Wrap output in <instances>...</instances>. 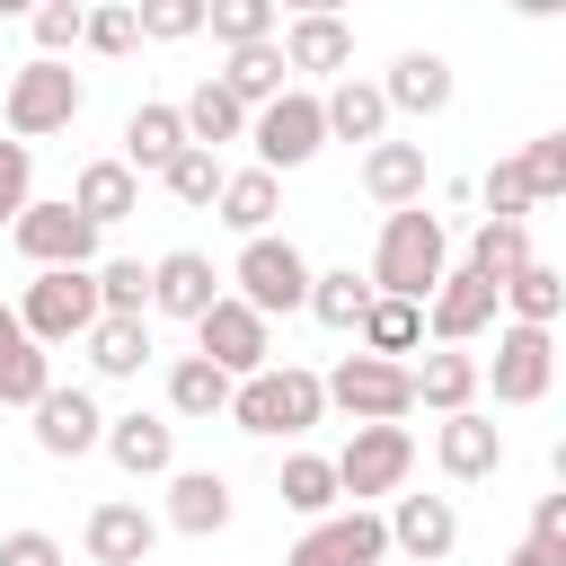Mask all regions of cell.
Listing matches in <instances>:
<instances>
[{
    "mask_svg": "<svg viewBox=\"0 0 566 566\" xmlns=\"http://www.w3.org/2000/svg\"><path fill=\"white\" fill-rule=\"evenodd\" d=\"M27 186H35V150H27V142H0V221H18V212L35 203Z\"/></svg>",
    "mask_w": 566,
    "mask_h": 566,
    "instance_id": "f6af8a7d",
    "label": "cell"
},
{
    "mask_svg": "<svg viewBox=\"0 0 566 566\" xmlns=\"http://www.w3.org/2000/svg\"><path fill=\"white\" fill-rule=\"evenodd\" d=\"M71 212H80L88 230H106V221L142 212V177H133L124 159H88V168H80V186H71Z\"/></svg>",
    "mask_w": 566,
    "mask_h": 566,
    "instance_id": "44dd1931",
    "label": "cell"
},
{
    "mask_svg": "<svg viewBox=\"0 0 566 566\" xmlns=\"http://www.w3.org/2000/svg\"><path fill=\"white\" fill-rule=\"evenodd\" d=\"M274 495H283L292 513L327 522V513H336V469H327L318 451H292V460H283V478H274Z\"/></svg>",
    "mask_w": 566,
    "mask_h": 566,
    "instance_id": "d590c367",
    "label": "cell"
},
{
    "mask_svg": "<svg viewBox=\"0 0 566 566\" xmlns=\"http://www.w3.org/2000/svg\"><path fill=\"white\" fill-rule=\"evenodd\" d=\"M354 336H363V354L398 363V354H416V345H424V310H416V301H380V292H371V310H363V327H354Z\"/></svg>",
    "mask_w": 566,
    "mask_h": 566,
    "instance_id": "f546056e",
    "label": "cell"
},
{
    "mask_svg": "<svg viewBox=\"0 0 566 566\" xmlns=\"http://www.w3.org/2000/svg\"><path fill=\"white\" fill-rule=\"evenodd\" d=\"M221 88H230L239 106H274V97H283V44H239L230 71H221Z\"/></svg>",
    "mask_w": 566,
    "mask_h": 566,
    "instance_id": "836d02e7",
    "label": "cell"
},
{
    "mask_svg": "<svg viewBox=\"0 0 566 566\" xmlns=\"http://www.w3.org/2000/svg\"><path fill=\"white\" fill-rule=\"evenodd\" d=\"M327 407H345L354 424H398L407 407H416V389H407V363H380V354H345L327 380Z\"/></svg>",
    "mask_w": 566,
    "mask_h": 566,
    "instance_id": "52a82bcc",
    "label": "cell"
},
{
    "mask_svg": "<svg viewBox=\"0 0 566 566\" xmlns=\"http://www.w3.org/2000/svg\"><path fill=\"white\" fill-rule=\"evenodd\" d=\"M9 230H18V256H27L35 274H62V265H88V256H97V230H88L71 203H27Z\"/></svg>",
    "mask_w": 566,
    "mask_h": 566,
    "instance_id": "30bf717a",
    "label": "cell"
},
{
    "mask_svg": "<svg viewBox=\"0 0 566 566\" xmlns=\"http://www.w3.org/2000/svg\"><path fill=\"white\" fill-rule=\"evenodd\" d=\"M106 451H115V469H133V478H159L168 460H177V424L168 416H106Z\"/></svg>",
    "mask_w": 566,
    "mask_h": 566,
    "instance_id": "7402d4cb",
    "label": "cell"
},
{
    "mask_svg": "<svg viewBox=\"0 0 566 566\" xmlns=\"http://www.w3.org/2000/svg\"><path fill=\"white\" fill-rule=\"evenodd\" d=\"M80 18H88L80 0H44V9H35V44H44V62H62V44H80Z\"/></svg>",
    "mask_w": 566,
    "mask_h": 566,
    "instance_id": "7dc6e473",
    "label": "cell"
},
{
    "mask_svg": "<svg viewBox=\"0 0 566 566\" xmlns=\"http://www.w3.org/2000/svg\"><path fill=\"white\" fill-rule=\"evenodd\" d=\"M531 539L566 548V495H539V513H531Z\"/></svg>",
    "mask_w": 566,
    "mask_h": 566,
    "instance_id": "681fc988",
    "label": "cell"
},
{
    "mask_svg": "<svg viewBox=\"0 0 566 566\" xmlns=\"http://www.w3.org/2000/svg\"><path fill=\"white\" fill-rule=\"evenodd\" d=\"M548 380H557L548 327H504V336H495V398H504V407H531V398H548Z\"/></svg>",
    "mask_w": 566,
    "mask_h": 566,
    "instance_id": "7c38bea8",
    "label": "cell"
},
{
    "mask_svg": "<svg viewBox=\"0 0 566 566\" xmlns=\"http://www.w3.org/2000/svg\"><path fill=\"white\" fill-rule=\"evenodd\" d=\"M203 27H212L230 53H239V44H274V9H265V0H212Z\"/></svg>",
    "mask_w": 566,
    "mask_h": 566,
    "instance_id": "ab89813d",
    "label": "cell"
},
{
    "mask_svg": "<svg viewBox=\"0 0 566 566\" xmlns=\"http://www.w3.org/2000/svg\"><path fill=\"white\" fill-rule=\"evenodd\" d=\"M513 265H531V221H478V239H469V274L504 283Z\"/></svg>",
    "mask_w": 566,
    "mask_h": 566,
    "instance_id": "8d00e7d4",
    "label": "cell"
},
{
    "mask_svg": "<svg viewBox=\"0 0 566 566\" xmlns=\"http://www.w3.org/2000/svg\"><path fill=\"white\" fill-rule=\"evenodd\" d=\"M301 310H318L327 327H363V310H371V283L354 274V265H336V274H310V301Z\"/></svg>",
    "mask_w": 566,
    "mask_h": 566,
    "instance_id": "f35d334b",
    "label": "cell"
},
{
    "mask_svg": "<svg viewBox=\"0 0 566 566\" xmlns=\"http://www.w3.org/2000/svg\"><path fill=\"white\" fill-rule=\"evenodd\" d=\"M504 566H566V548H548V539H522Z\"/></svg>",
    "mask_w": 566,
    "mask_h": 566,
    "instance_id": "f907efd6",
    "label": "cell"
},
{
    "mask_svg": "<svg viewBox=\"0 0 566 566\" xmlns=\"http://www.w3.org/2000/svg\"><path fill=\"white\" fill-rule=\"evenodd\" d=\"M389 557V531H380V513H327V522H310L301 531V548L283 557V566H380Z\"/></svg>",
    "mask_w": 566,
    "mask_h": 566,
    "instance_id": "8fae6325",
    "label": "cell"
},
{
    "mask_svg": "<svg viewBox=\"0 0 566 566\" xmlns=\"http://www.w3.org/2000/svg\"><path fill=\"white\" fill-rule=\"evenodd\" d=\"M495 301H504V292H495L486 274H469V265H460V274H442V283H433V301H424V327H433L442 345H469V336L495 318Z\"/></svg>",
    "mask_w": 566,
    "mask_h": 566,
    "instance_id": "4fadbf2b",
    "label": "cell"
},
{
    "mask_svg": "<svg viewBox=\"0 0 566 566\" xmlns=\"http://www.w3.org/2000/svg\"><path fill=\"white\" fill-rule=\"evenodd\" d=\"M230 389H239V380L212 371L203 354H186V363L168 371V407H177V416H230Z\"/></svg>",
    "mask_w": 566,
    "mask_h": 566,
    "instance_id": "e575fe53",
    "label": "cell"
},
{
    "mask_svg": "<svg viewBox=\"0 0 566 566\" xmlns=\"http://www.w3.org/2000/svg\"><path fill=\"white\" fill-rule=\"evenodd\" d=\"M380 106L442 115V106H451V62H442V53H398V62H389V80H380Z\"/></svg>",
    "mask_w": 566,
    "mask_h": 566,
    "instance_id": "603a6c76",
    "label": "cell"
},
{
    "mask_svg": "<svg viewBox=\"0 0 566 566\" xmlns=\"http://www.w3.org/2000/svg\"><path fill=\"white\" fill-rule=\"evenodd\" d=\"M195 345H203V363H212V371H230V380H248V371H265V363H274L265 318H256L248 301H230V292L195 318Z\"/></svg>",
    "mask_w": 566,
    "mask_h": 566,
    "instance_id": "9c48e42d",
    "label": "cell"
},
{
    "mask_svg": "<svg viewBox=\"0 0 566 566\" xmlns=\"http://www.w3.org/2000/svg\"><path fill=\"white\" fill-rule=\"evenodd\" d=\"M150 539H159V522H150L142 504H97V513H88V557H97V566H142Z\"/></svg>",
    "mask_w": 566,
    "mask_h": 566,
    "instance_id": "d4e9b609",
    "label": "cell"
},
{
    "mask_svg": "<svg viewBox=\"0 0 566 566\" xmlns=\"http://www.w3.org/2000/svg\"><path fill=\"white\" fill-rule=\"evenodd\" d=\"M18 327H27L35 345H71V336H88V327H97V274H88V265L35 274V283H27V310H18Z\"/></svg>",
    "mask_w": 566,
    "mask_h": 566,
    "instance_id": "8992f818",
    "label": "cell"
},
{
    "mask_svg": "<svg viewBox=\"0 0 566 566\" xmlns=\"http://www.w3.org/2000/svg\"><path fill=\"white\" fill-rule=\"evenodd\" d=\"M133 27H142V35H159V44H177V35H195V27H203V0H142V9H133Z\"/></svg>",
    "mask_w": 566,
    "mask_h": 566,
    "instance_id": "7bdbcfd3",
    "label": "cell"
},
{
    "mask_svg": "<svg viewBox=\"0 0 566 566\" xmlns=\"http://www.w3.org/2000/svg\"><path fill=\"white\" fill-rule=\"evenodd\" d=\"M318 115H327L336 142H380V133H389V106H380L371 80H336V88L318 97Z\"/></svg>",
    "mask_w": 566,
    "mask_h": 566,
    "instance_id": "83f0119b",
    "label": "cell"
},
{
    "mask_svg": "<svg viewBox=\"0 0 566 566\" xmlns=\"http://www.w3.org/2000/svg\"><path fill=\"white\" fill-rule=\"evenodd\" d=\"M80 44H88V53H133L142 27H133V9H88V18H80Z\"/></svg>",
    "mask_w": 566,
    "mask_h": 566,
    "instance_id": "bcb514c9",
    "label": "cell"
},
{
    "mask_svg": "<svg viewBox=\"0 0 566 566\" xmlns=\"http://www.w3.org/2000/svg\"><path fill=\"white\" fill-rule=\"evenodd\" d=\"M35 442H44L53 460H80V451H97V442H106V416H97V398H88V389H44V398H35Z\"/></svg>",
    "mask_w": 566,
    "mask_h": 566,
    "instance_id": "5bb4252c",
    "label": "cell"
},
{
    "mask_svg": "<svg viewBox=\"0 0 566 566\" xmlns=\"http://www.w3.org/2000/svg\"><path fill=\"white\" fill-rule=\"evenodd\" d=\"M248 142H256V168L274 177V168H301V159H318V142H327V115H318V97H310V88H283L274 106H256V115H248Z\"/></svg>",
    "mask_w": 566,
    "mask_h": 566,
    "instance_id": "ba28073f",
    "label": "cell"
},
{
    "mask_svg": "<svg viewBox=\"0 0 566 566\" xmlns=\"http://www.w3.org/2000/svg\"><path fill=\"white\" fill-rule=\"evenodd\" d=\"M336 469V495H398L407 486V469H416V433L407 424H354V442L327 460Z\"/></svg>",
    "mask_w": 566,
    "mask_h": 566,
    "instance_id": "277c9868",
    "label": "cell"
},
{
    "mask_svg": "<svg viewBox=\"0 0 566 566\" xmlns=\"http://www.w3.org/2000/svg\"><path fill=\"white\" fill-rule=\"evenodd\" d=\"M363 195L389 203V212L424 203V150H416V142H371V150H363Z\"/></svg>",
    "mask_w": 566,
    "mask_h": 566,
    "instance_id": "ffe728a7",
    "label": "cell"
},
{
    "mask_svg": "<svg viewBox=\"0 0 566 566\" xmlns=\"http://www.w3.org/2000/svg\"><path fill=\"white\" fill-rule=\"evenodd\" d=\"M212 301H221V274H212V256L177 248V256H159V265H150V310H168V318H203Z\"/></svg>",
    "mask_w": 566,
    "mask_h": 566,
    "instance_id": "2e32d148",
    "label": "cell"
},
{
    "mask_svg": "<svg viewBox=\"0 0 566 566\" xmlns=\"http://www.w3.org/2000/svg\"><path fill=\"white\" fill-rule=\"evenodd\" d=\"M177 124H186V150H221V142H239V133H248V106H239L221 80H203V88L177 106Z\"/></svg>",
    "mask_w": 566,
    "mask_h": 566,
    "instance_id": "484cf974",
    "label": "cell"
},
{
    "mask_svg": "<svg viewBox=\"0 0 566 566\" xmlns=\"http://www.w3.org/2000/svg\"><path fill=\"white\" fill-rule=\"evenodd\" d=\"M88 363H97L106 380H133V371L150 363V318H97V327H88Z\"/></svg>",
    "mask_w": 566,
    "mask_h": 566,
    "instance_id": "d6a6232c",
    "label": "cell"
},
{
    "mask_svg": "<svg viewBox=\"0 0 566 566\" xmlns=\"http://www.w3.org/2000/svg\"><path fill=\"white\" fill-rule=\"evenodd\" d=\"M177 150H186V124H177V106H133V115H124V168H133V177H142V168L159 177Z\"/></svg>",
    "mask_w": 566,
    "mask_h": 566,
    "instance_id": "4316f807",
    "label": "cell"
},
{
    "mask_svg": "<svg viewBox=\"0 0 566 566\" xmlns=\"http://www.w3.org/2000/svg\"><path fill=\"white\" fill-rule=\"evenodd\" d=\"M433 460L469 486V478H495L504 469V433L478 416V407H460V416H442V433H433Z\"/></svg>",
    "mask_w": 566,
    "mask_h": 566,
    "instance_id": "e0dca14e",
    "label": "cell"
},
{
    "mask_svg": "<svg viewBox=\"0 0 566 566\" xmlns=\"http://www.w3.org/2000/svg\"><path fill=\"white\" fill-rule=\"evenodd\" d=\"M88 274H97V318H142V310H150V265L106 256V265H88Z\"/></svg>",
    "mask_w": 566,
    "mask_h": 566,
    "instance_id": "74e56055",
    "label": "cell"
},
{
    "mask_svg": "<svg viewBox=\"0 0 566 566\" xmlns=\"http://www.w3.org/2000/svg\"><path fill=\"white\" fill-rule=\"evenodd\" d=\"M354 62V27L327 18V9H301L283 27V71H345Z\"/></svg>",
    "mask_w": 566,
    "mask_h": 566,
    "instance_id": "d6986e66",
    "label": "cell"
},
{
    "mask_svg": "<svg viewBox=\"0 0 566 566\" xmlns=\"http://www.w3.org/2000/svg\"><path fill=\"white\" fill-rule=\"evenodd\" d=\"M318 416H327V389L301 363H265V371H248L230 389V424L239 433H310Z\"/></svg>",
    "mask_w": 566,
    "mask_h": 566,
    "instance_id": "7a4b0ae2",
    "label": "cell"
},
{
    "mask_svg": "<svg viewBox=\"0 0 566 566\" xmlns=\"http://www.w3.org/2000/svg\"><path fill=\"white\" fill-rule=\"evenodd\" d=\"M407 389H416V407H442V416H460V407L478 398V363H469V354H424V363L407 371Z\"/></svg>",
    "mask_w": 566,
    "mask_h": 566,
    "instance_id": "4dcf8cb0",
    "label": "cell"
},
{
    "mask_svg": "<svg viewBox=\"0 0 566 566\" xmlns=\"http://www.w3.org/2000/svg\"><path fill=\"white\" fill-rule=\"evenodd\" d=\"M230 283H239L230 301H248L256 318L301 310V301H310V256H301L292 239H274V230H265V239H248V248H239V274H230Z\"/></svg>",
    "mask_w": 566,
    "mask_h": 566,
    "instance_id": "5b68a950",
    "label": "cell"
},
{
    "mask_svg": "<svg viewBox=\"0 0 566 566\" xmlns=\"http://www.w3.org/2000/svg\"><path fill=\"white\" fill-rule=\"evenodd\" d=\"M159 177H168L177 203H212V195H221V159H212V150H177Z\"/></svg>",
    "mask_w": 566,
    "mask_h": 566,
    "instance_id": "60d3db41",
    "label": "cell"
},
{
    "mask_svg": "<svg viewBox=\"0 0 566 566\" xmlns=\"http://www.w3.org/2000/svg\"><path fill=\"white\" fill-rule=\"evenodd\" d=\"M486 221H531V186H522V159H495V168H486Z\"/></svg>",
    "mask_w": 566,
    "mask_h": 566,
    "instance_id": "ee69618b",
    "label": "cell"
},
{
    "mask_svg": "<svg viewBox=\"0 0 566 566\" xmlns=\"http://www.w3.org/2000/svg\"><path fill=\"white\" fill-rule=\"evenodd\" d=\"M212 203H221V221H230L239 239H265V221H274V203H283V195H274V177H265V168H239V177H221V195H212Z\"/></svg>",
    "mask_w": 566,
    "mask_h": 566,
    "instance_id": "1f68e13d",
    "label": "cell"
},
{
    "mask_svg": "<svg viewBox=\"0 0 566 566\" xmlns=\"http://www.w3.org/2000/svg\"><path fill=\"white\" fill-rule=\"evenodd\" d=\"M522 186H531V203H548V195L566 186V133H539V142L522 150Z\"/></svg>",
    "mask_w": 566,
    "mask_h": 566,
    "instance_id": "b9f144b4",
    "label": "cell"
},
{
    "mask_svg": "<svg viewBox=\"0 0 566 566\" xmlns=\"http://www.w3.org/2000/svg\"><path fill=\"white\" fill-rule=\"evenodd\" d=\"M80 71H62V62H27L18 80H9V97H0V124H9V142H44V133H71L80 124Z\"/></svg>",
    "mask_w": 566,
    "mask_h": 566,
    "instance_id": "3957f363",
    "label": "cell"
},
{
    "mask_svg": "<svg viewBox=\"0 0 566 566\" xmlns=\"http://www.w3.org/2000/svg\"><path fill=\"white\" fill-rule=\"evenodd\" d=\"M380 531H389V548H407L416 566H442L451 539H460V513H451V495H398V513H389Z\"/></svg>",
    "mask_w": 566,
    "mask_h": 566,
    "instance_id": "9a60e30c",
    "label": "cell"
},
{
    "mask_svg": "<svg viewBox=\"0 0 566 566\" xmlns=\"http://www.w3.org/2000/svg\"><path fill=\"white\" fill-rule=\"evenodd\" d=\"M495 292L513 301V327H548V318L566 310V274H557V265H539V256H531V265H513Z\"/></svg>",
    "mask_w": 566,
    "mask_h": 566,
    "instance_id": "f1b7e54d",
    "label": "cell"
},
{
    "mask_svg": "<svg viewBox=\"0 0 566 566\" xmlns=\"http://www.w3.org/2000/svg\"><path fill=\"white\" fill-rule=\"evenodd\" d=\"M0 566H62V548H53L44 531H9V539H0Z\"/></svg>",
    "mask_w": 566,
    "mask_h": 566,
    "instance_id": "c3c4849f",
    "label": "cell"
},
{
    "mask_svg": "<svg viewBox=\"0 0 566 566\" xmlns=\"http://www.w3.org/2000/svg\"><path fill=\"white\" fill-rule=\"evenodd\" d=\"M168 522L195 531V539H212V531L230 522V478H221V469H177V478H168Z\"/></svg>",
    "mask_w": 566,
    "mask_h": 566,
    "instance_id": "cb8c5ba5",
    "label": "cell"
},
{
    "mask_svg": "<svg viewBox=\"0 0 566 566\" xmlns=\"http://www.w3.org/2000/svg\"><path fill=\"white\" fill-rule=\"evenodd\" d=\"M442 274H451V239H442V221H433L424 203L389 212V221H380V248H371V274H363V283H371L380 301H416V310H424Z\"/></svg>",
    "mask_w": 566,
    "mask_h": 566,
    "instance_id": "6da1fadb",
    "label": "cell"
},
{
    "mask_svg": "<svg viewBox=\"0 0 566 566\" xmlns=\"http://www.w3.org/2000/svg\"><path fill=\"white\" fill-rule=\"evenodd\" d=\"M53 389V354L18 327V310H0V407H35Z\"/></svg>",
    "mask_w": 566,
    "mask_h": 566,
    "instance_id": "ac0fdd59",
    "label": "cell"
}]
</instances>
